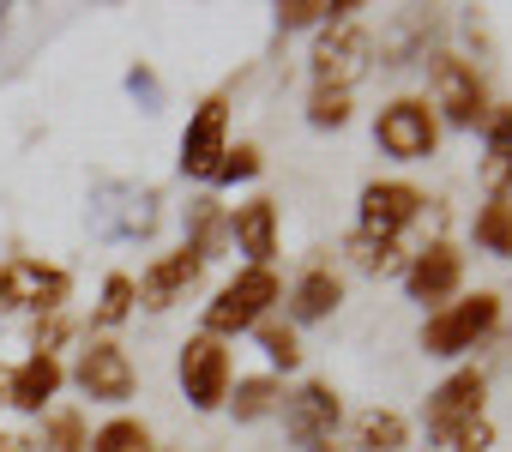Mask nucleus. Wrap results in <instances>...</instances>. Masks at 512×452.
<instances>
[{
  "label": "nucleus",
  "instance_id": "obj_1",
  "mask_svg": "<svg viewBox=\"0 0 512 452\" xmlns=\"http://www.w3.org/2000/svg\"><path fill=\"white\" fill-rule=\"evenodd\" d=\"M284 302V284H278V272L272 266H241L211 302H205V332L211 338H235V332H253V326H260L272 308Z\"/></svg>",
  "mask_w": 512,
  "mask_h": 452
},
{
  "label": "nucleus",
  "instance_id": "obj_2",
  "mask_svg": "<svg viewBox=\"0 0 512 452\" xmlns=\"http://www.w3.org/2000/svg\"><path fill=\"white\" fill-rule=\"evenodd\" d=\"M163 217L157 187H133V181H103L91 193V230L97 242H145Z\"/></svg>",
  "mask_w": 512,
  "mask_h": 452
},
{
  "label": "nucleus",
  "instance_id": "obj_3",
  "mask_svg": "<svg viewBox=\"0 0 512 452\" xmlns=\"http://www.w3.org/2000/svg\"><path fill=\"white\" fill-rule=\"evenodd\" d=\"M494 326H500V296H494V290H476V296H458V302H446V308L428 314L422 350H428V356H464V350H476V338H488Z\"/></svg>",
  "mask_w": 512,
  "mask_h": 452
},
{
  "label": "nucleus",
  "instance_id": "obj_4",
  "mask_svg": "<svg viewBox=\"0 0 512 452\" xmlns=\"http://www.w3.org/2000/svg\"><path fill=\"white\" fill-rule=\"evenodd\" d=\"M175 380L187 392L193 410H223L229 386H235V362H229V344L211 338V332H193L175 356Z\"/></svg>",
  "mask_w": 512,
  "mask_h": 452
},
{
  "label": "nucleus",
  "instance_id": "obj_5",
  "mask_svg": "<svg viewBox=\"0 0 512 452\" xmlns=\"http://www.w3.org/2000/svg\"><path fill=\"white\" fill-rule=\"evenodd\" d=\"M73 296V278L43 260H7L0 266V314H61Z\"/></svg>",
  "mask_w": 512,
  "mask_h": 452
},
{
  "label": "nucleus",
  "instance_id": "obj_6",
  "mask_svg": "<svg viewBox=\"0 0 512 452\" xmlns=\"http://www.w3.org/2000/svg\"><path fill=\"white\" fill-rule=\"evenodd\" d=\"M374 145H380L386 157H398V163H422V157H434V145H440V121H434L428 97H392V103L374 115Z\"/></svg>",
  "mask_w": 512,
  "mask_h": 452
},
{
  "label": "nucleus",
  "instance_id": "obj_7",
  "mask_svg": "<svg viewBox=\"0 0 512 452\" xmlns=\"http://www.w3.org/2000/svg\"><path fill=\"white\" fill-rule=\"evenodd\" d=\"M278 416H284V434H290L296 452H326V440L338 434L344 404H338V392L326 380H302L296 392H284Z\"/></svg>",
  "mask_w": 512,
  "mask_h": 452
},
{
  "label": "nucleus",
  "instance_id": "obj_8",
  "mask_svg": "<svg viewBox=\"0 0 512 452\" xmlns=\"http://www.w3.org/2000/svg\"><path fill=\"white\" fill-rule=\"evenodd\" d=\"M428 109H440L452 127H482L488 121V91H482V79H476V67L470 61H458V55H434V67H428Z\"/></svg>",
  "mask_w": 512,
  "mask_h": 452
},
{
  "label": "nucleus",
  "instance_id": "obj_9",
  "mask_svg": "<svg viewBox=\"0 0 512 452\" xmlns=\"http://www.w3.org/2000/svg\"><path fill=\"white\" fill-rule=\"evenodd\" d=\"M374 67V43L356 19H332L314 43V85H332V91H350L362 73Z\"/></svg>",
  "mask_w": 512,
  "mask_h": 452
},
{
  "label": "nucleus",
  "instance_id": "obj_10",
  "mask_svg": "<svg viewBox=\"0 0 512 452\" xmlns=\"http://www.w3.org/2000/svg\"><path fill=\"white\" fill-rule=\"evenodd\" d=\"M73 386L91 398V404H127L139 374H133V356L115 344V338H91L73 362Z\"/></svg>",
  "mask_w": 512,
  "mask_h": 452
},
{
  "label": "nucleus",
  "instance_id": "obj_11",
  "mask_svg": "<svg viewBox=\"0 0 512 452\" xmlns=\"http://www.w3.org/2000/svg\"><path fill=\"white\" fill-rule=\"evenodd\" d=\"M482 398H488V374L482 368H458V374H446L434 392H428V404H422V422H428V440H452L464 422H476L482 416Z\"/></svg>",
  "mask_w": 512,
  "mask_h": 452
},
{
  "label": "nucleus",
  "instance_id": "obj_12",
  "mask_svg": "<svg viewBox=\"0 0 512 452\" xmlns=\"http://www.w3.org/2000/svg\"><path fill=\"white\" fill-rule=\"evenodd\" d=\"M223 151H229V97H205L193 109L187 133H181V175L211 181L217 163H223Z\"/></svg>",
  "mask_w": 512,
  "mask_h": 452
},
{
  "label": "nucleus",
  "instance_id": "obj_13",
  "mask_svg": "<svg viewBox=\"0 0 512 452\" xmlns=\"http://www.w3.org/2000/svg\"><path fill=\"white\" fill-rule=\"evenodd\" d=\"M458 284H464V254H458L452 242H428V248H416L410 266H404V290H410V302H422V308H446V302H458Z\"/></svg>",
  "mask_w": 512,
  "mask_h": 452
},
{
  "label": "nucleus",
  "instance_id": "obj_14",
  "mask_svg": "<svg viewBox=\"0 0 512 452\" xmlns=\"http://www.w3.org/2000/svg\"><path fill=\"white\" fill-rule=\"evenodd\" d=\"M422 193L410 187V181H368L362 187V223L356 230H368V236H380V242H398L410 223L422 217Z\"/></svg>",
  "mask_w": 512,
  "mask_h": 452
},
{
  "label": "nucleus",
  "instance_id": "obj_15",
  "mask_svg": "<svg viewBox=\"0 0 512 452\" xmlns=\"http://www.w3.org/2000/svg\"><path fill=\"white\" fill-rule=\"evenodd\" d=\"M199 272H205V260L181 242L175 254H157V260L145 266V278H133V284H139V302H145L151 314H163V308H175V302L199 284Z\"/></svg>",
  "mask_w": 512,
  "mask_h": 452
},
{
  "label": "nucleus",
  "instance_id": "obj_16",
  "mask_svg": "<svg viewBox=\"0 0 512 452\" xmlns=\"http://www.w3.org/2000/svg\"><path fill=\"white\" fill-rule=\"evenodd\" d=\"M61 380H67V368L55 356H25L13 368H0V398H7L13 410H25V416H43L49 398L61 392Z\"/></svg>",
  "mask_w": 512,
  "mask_h": 452
},
{
  "label": "nucleus",
  "instance_id": "obj_17",
  "mask_svg": "<svg viewBox=\"0 0 512 452\" xmlns=\"http://www.w3.org/2000/svg\"><path fill=\"white\" fill-rule=\"evenodd\" d=\"M229 242L247 254V266H272L278 260V205L266 193L229 205Z\"/></svg>",
  "mask_w": 512,
  "mask_h": 452
},
{
  "label": "nucleus",
  "instance_id": "obj_18",
  "mask_svg": "<svg viewBox=\"0 0 512 452\" xmlns=\"http://www.w3.org/2000/svg\"><path fill=\"white\" fill-rule=\"evenodd\" d=\"M344 302V278L332 266H308L290 290V326H314V320H332Z\"/></svg>",
  "mask_w": 512,
  "mask_h": 452
},
{
  "label": "nucleus",
  "instance_id": "obj_19",
  "mask_svg": "<svg viewBox=\"0 0 512 452\" xmlns=\"http://www.w3.org/2000/svg\"><path fill=\"white\" fill-rule=\"evenodd\" d=\"M187 248H193L199 260H217V254L229 248V205H217L211 193L187 199Z\"/></svg>",
  "mask_w": 512,
  "mask_h": 452
},
{
  "label": "nucleus",
  "instance_id": "obj_20",
  "mask_svg": "<svg viewBox=\"0 0 512 452\" xmlns=\"http://www.w3.org/2000/svg\"><path fill=\"white\" fill-rule=\"evenodd\" d=\"M350 446L356 452H404L410 446V422L398 416V410H362L356 422H350Z\"/></svg>",
  "mask_w": 512,
  "mask_h": 452
},
{
  "label": "nucleus",
  "instance_id": "obj_21",
  "mask_svg": "<svg viewBox=\"0 0 512 452\" xmlns=\"http://www.w3.org/2000/svg\"><path fill=\"white\" fill-rule=\"evenodd\" d=\"M229 416L235 422H266L278 404H284V386H278V374H247V380H235L229 386Z\"/></svg>",
  "mask_w": 512,
  "mask_h": 452
},
{
  "label": "nucleus",
  "instance_id": "obj_22",
  "mask_svg": "<svg viewBox=\"0 0 512 452\" xmlns=\"http://www.w3.org/2000/svg\"><path fill=\"white\" fill-rule=\"evenodd\" d=\"M344 260H350L356 272H368V278L404 272V248H398V242H380V236H368V230H350V236H344Z\"/></svg>",
  "mask_w": 512,
  "mask_h": 452
},
{
  "label": "nucleus",
  "instance_id": "obj_23",
  "mask_svg": "<svg viewBox=\"0 0 512 452\" xmlns=\"http://www.w3.org/2000/svg\"><path fill=\"white\" fill-rule=\"evenodd\" d=\"M470 236H476V248H482V254L512 260V199H488V205H476Z\"/></svg>",
  "mask_w": 512,
  "mask_h": 452
},
{
  "label": "nucleus",
  "instance_id": "obj_24",
  "mask_svg": "<svg viewBox=\"0 0 512 452\" xmlns=\"http://www.w3.org/2000/svg\"><path fill=\"white\" fill-rule=\"evenodd\" d=\"M253 338H260V350H266V362L272 368H302V338H296V326L290 320H278V314H266L260 326H253Z\"/></svg>",
  "mask_w": 512,
  "mask_h": 452
},
{
  "label": "nucleus",
  "instance_id": "obj_25",
  "mask_svg": "<svg viewBox=\"0 0 512 452\" xmlns=\"http://www.w3.org/2000/svg\"><path fill=\"white\" fill-rule=\"evenodd\" d=\"M133 308H139V284H133L127 272H109V278H103V296H97V308H91V326H121Z\"/></svg>",
  "mask_w": 512,
  "mask_h": 452
},
{
  "label": "nucleus",
  "instance_id": "obj_26",
  "mask_svg": "<svg viewBox=\"0 0 512 452\" xmlns=\"http://www.w3.org/2000/svg\"><path fill=\"white\" fill-rule=\"evenodd\" d=\"M91 452H157V440H151V428L139 416H115V422H103L91 434Z\"/></svg>",
  "mask_w": 512,
  "mask_h": 452
},
{
  "label": "nucleus",
  "instance_id": "obj_27",
  "mask_svg": "<svg viewBox=\"0 0 512 452\" xmlns=\"http://www.w3.org/2000/svg\"><path fill=\"white\" fill-rule=\"evenodd\" d=\"M43 446L49 452H91L85 416L79 410H43Z\"/></svg>",
  "mask_w": 512,
  "mask_h": 452
},
{
  "label": "nucleus",
  "instance_id": "obj_28",
  "mask_svg": "<svg viewBox=\"0 0 512 452\" xmlns=\"http://www.w3.org/2000/svg\"><path fill=\"white\" fill-rule=\"evenodd\" d=\"M308 121H314V127H344V121H350V91L314 85V97H308Z\"/></svg>",
  "mask_w": 512,
  "mask_h": 452
},
{
  "label": "nucleus",
  "instance_id": "obj_29",
  "mask_svg": "<svg viewBox=\"0 0 512 452\" xmlns=\"http://www.w3.org/2000/svg\"><path fill=\"white\" fill-rule=\"evenodd\" d=\"M67 338H73V320H67V308H61V314H37V326H31V356H55Z\"/></svg>",
  "mask_w": 512,
  "mask_h": 452
},
{
  "label": "nucleus",
  "instance_id": "obj_30",
  "mask_svg": "<svg viewBox=\"0 0 512 452\" xmlns=\"http://www.w3.org/2000/svg\"><path fill=\"white\" fill-rule=\"evenodd\" d=\"M253 175H260V145H229L211 181H217V187H229V181H253Z\"/></svg>",
  "mask_w": 512,
  "mask_h": 452
},
{
  "label": "nucleus",
  "instance_id": "obj_31",
  "mask_svg": "<svg viewBox=\"0 0 512 452\" xmlns=\"http://www.w3.org/2000/svg\"><path fill=\"white\" fill-rule=\"evenodd\" d=\"M482 181H488V199H512V151H488Z\"/></svg>",
  "mask_w": 512,
  "mask_h": 452
},
{
  "label": "nucleus",
  "instance_id": "obj_32",
  "mask_svg": "<svg viewBox=\"0 0 512 452\" xmlns=\"http://www.w3.org/2000/svg\"><path fill=\"white\" fill-rule=\"evenodd\" d=\"M446 446H452V452H488V446H494V422H488V416H476V422H464Z\"/></svg>",
  "mask_w": 512,
  "mask_h": 452
},
{
  "label": "nucleus",
  "instance_id": "obj_33",
  "mask_svg": "<svg viewBox=\"0 0 512 452\" xmlns=\"http://www.w3.org/2000/svg\"><path fill=\"white\" fill-rule=\"evenodd\" d=\"M482 139H488V151H512V103H494V109H488Z\"/></svg>",
  "mask_w": 512,
  "mask_h": 452
},
{
  "label": "nucleus",
  "instance_id": "obj_34",
  "mask_svg": "<svg viewBox=\"0 0 512 452\" xmlns=\"http://www.w3.org/2000/svg\"><path fill=\"white\" fill-rule=\"evenodd\" d=\"M127 91H133L145 109H157V103H163V91H157V73H151V67H133V73H127Z\"/></svg>",
  "mask_w": 512,
  "mask_h": 452
},
{
  "label": "nucleus",
  "instance_id": "obj_35",
  "mask_svg": "<svg viewBox=\"0 0 512 452\" xmlns=\"http://www.w3.org/2000/svg\"><path fill=\"white\" fill-rule=\"evenodd\" d=\"M0 452H37V440H25V434H0Z\"/></svg>",
  "mask_w": 512,
  "mask_h": 452
},
{
  "label": "nucleus",
  "instance_id": "obj_36",
  "mask_svg": "<svg viewBox=\"0 0 512 452\" xmlns=\"http://www.w3.org/2000/svg\"><path fill=\"white\" fill-rule=\"evenodd\" d=\"M0 13H7V7H0Z\"/></svg>",
  "mask_w": 512,
  "mask_h": 452
}]
</instances>
